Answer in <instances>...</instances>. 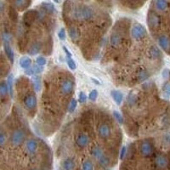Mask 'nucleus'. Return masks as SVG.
I'll return each mask as SVG.
<instances>
[{
  "label": "nucleus",
  "instance_id": "1",
  "mask_svg": "<svg viewBox=\"0 0 170 170\" xmlns=\"http://www.w3.org/2000/svg\"><path fill=\"white\" fill-rule=\"evenodd\" d=\"M74 16L80 21H88L93 17V10L89 7L83 5L75 10Z\"/></svg>",
  "mask_w": 170,
  "mask_h": 170
},
{
  "label": "nucleus",
  "instance_id": "2",
  "mask_svg": "<svg viewBox=\"0 0 170 170\" xmlns=\"http://www.w3.org/2000/svg\"><path fill=\"white\" fill-rule=\"evenodd\" d=\"M91 154L94 158L97 159L101 166L106 167L109 164V158L104 154L103 151L100 147H98V146L94 147V148L92 149Z\"/></svg>",
  "mask_w": 170,
  "mask_h": 170
},
{
  "label": "nucleus",
  "instance_id": "3",
  "mask_svg": "<svg viewBox=\"0 0 170 170\" xmlns=\"http://www.w3.org/2000/svg\"><path fill=\"white\" fill-rule=\"evenodd\" d=\"M131 35L135 40H140L146 35V31L142 25L137 23L131 29Z\"/></svg>",
  "mask_w": 170,
  "mask_h": 170
},
{
  "label": "nucleus",
  "instance_id": "4",
  "mask_svg": "<svg viewBox=\"0 0 170 170\" xmlns=\"http://www.w3.org/2000/svg\"><path fill=\"white\" fill-rule=\"evenodd\" d=\"M140 154L145 158H148L150 156H152L153 153V146L152 143L148 140L143 141L140 145Z\"/></svg>",
  "mask_w": 170,
  "mask_h": 170
},
{
  "label": "nucleus",
  "instance_id": "5",
  "mask_svg": "<svg viewBox=\"0 0 170 170\" xmlns=\"http://www.w3.org/2000/svg\"><path fill=\"white\" fill-rule=\"evenodd\" d=\"M25 140V133L21 129H17V130L14 131V133L11 135L10 140L12 143L13 146H20L21 143L23 142Z\"/></svg>",
  "mask_w": 170,
  "mask_h": 170
},
{
  "label": "nucleus",
  "instance_id": "6",
  "mask_svg": "<svg viewBox=\"0 0 170 170\" xmlns=\"http://www.w3.org/2000/svg\"><path fill=\"white\" fill-rule=\"evenodd\" d=\"M74 88V82L70 79H66L61 82V91L63 94H69L72 92Z\"/></svg>",
  "mask_w": 170,
  "mask_h": 170
},
{
  "label": "nucleus",
  "instance_id": "7",
  "mask_svg": "<svg viewBox=\"0 0 170 170\" xmlns=\"http://www.w3.org/2000/svg\"><path fill=\"white\" fill-rule=\"evenodd\" d=\"M24 105L28 110L34 109L37 106V98L34 94H31L26 96L24 99Z\"/></svg>",
  "mask_w": 170,
  "mask_h": 170
},
{
  "label": "nucleus",
  "instance_id": "8",
  "mask_svg": "<svg viewBox=\"0 0 170 170\" xmlns=\"http://www.w3.org/2000/svg\"><path fill=\"white\" fill-rule=\"evenodd\" d=\"M148 24L151 28H157L160 25V18L156 13L150 12L148 16Z\"/></svg>",
  "mask_w": 170,
  "mask_h": 170
},
{
  "label": "nucleus",
  "instance_id": "9",
  "mask_svg": "<svg viewBox=\"0 0 170 170\" xmlns=\"http://www.w3.org/2000/svg\"><path fill=\"white\" fill-rule=\"evenodd\" d=\"M98 134L100 138L106 139L111 135V128L107 124H101L98 128Z\"/></svg>",
  "mask_w": 170,
  "mask_h": 170
},
{
  "label": "nucleus",
  "instance_id": "10",
  "mask_svg": "<svg viewBox=\"0 0 170 170\" xmlns=\"http://www.w3.org/2000/svg\"><path fill=\"white\" fill-rule=\"evenodd\" d=\"M76 144L78 145V146L81 147V148L86 147L89 144V138H88V135L84 134H79L78 136L77 137Z\"/></svg>",
  "mask_w": 170,
  "mask_h": 170
},
{
  "label": "nucleus",
  "instance_id": "11",
  "mask_svg": "<svg viewBox=\"0 0 170 170\" xmlns=\"http://www.w3.org/2000/svg\"><path fill=\"white\" fill-rule=\"evenodd\" d=\"M158 43H159V45H160L162 49L165 50V51H168V49H169V38L167 36H165V35H162V36L159 37V38H158Z\"/></svg>",
  "mask_w": 170,
  "mask_h": 170
},
{
  "label": "nucleus",
  "instance_id": "12",
  "mask_svg": "<svg viewBox=\"0 0 170 170\" xmlns=\"http://www.w3.org/2000/svg\"><path fill=\"white\" fill-rule=\"evenodd\" d=\"M38 145L37 140H28V142H27V150H28V152H29L30 154H32V155L35 154L37 152V150H38Z\"/></svg>",
  "mask_w": 170,
  "mask_h": 170
},
{
  "label": "nucleus",
  "instance_id": "13",
  "mask_svg": "<svg viewBox=\"0 0 170 170\" xmlns=\"http://www.w3.org/2000/svg\"><path fill=\"white\" fill-rule=\"evenodd\" d=\"M111 95H112V97L117 105H121L122 99H123V95L121 92L118 91V90H112L111 92Z\"/></svg>",
  "mask_w": 170,
  "mask_h": 170
},
{
  "label": "nucleus",
  "instance_id": "14",
  "mask_svg": "<svg viewBox=\"0 0 170 170\" xmlns=\"http://www.w3.org/2000/svg\"><path fill=\"white\" fill-rule=\"evenodd\" d=\"M156 164L158 165V167L160 168H163L167 166L168 164V159L166 157L163 155H158L156 158Z\"/></svg>",
  "mask_w": 170,
  "mask_h": 170
},
{
  "label": "nucleus",
  "instance_id": "15",
  "mask_svg": "<svg viewBox=\"0 0 170 170\" xmlns=\"http://www.w3.org/2000/svg\"><path fill=\"white\" fill-rule=\"evenodd\" d=\"M4 50H5V53H6L7 56L9 59L10 62L13 63L14 60H15V55H14V52H13L11 47L9 46V42H4Z\"/></svg>",
  "mask_w": 170,
  "mask_h": 170
},
{
  "label": "nucleus",
  "instance_id": "16",
  "mask_svg": "<svg viewBox=\"0 0 170 170\" xmlns=\"http://www.w3.org/2000/svg\"><path fill=\"white\" fill-rule=\"evenodd\" d=\"M156 8L160 11H165L168 9V3L167 0H156L155 2Z\"/></svg>",
  "mask_w": 170,
  "mask_h": 170
},
{
  "label": "nucleus",
  "instance_id": "17",
  "mask_svg": "<svg viewBox=\"0 0 170 170\" xmlns=\"http://www.w3.org/2000/svg\"><path fill=\"white\" fill-rule=\"evenodd\" d=\"M75 167V162L72 158H67L63 162L64 170H73Z\"/></svg>",
  "mask_w": 170,
  "mask_h": 170
},
{
  "label": "nucleus",
  "instance_id": "18",
  "mask_svg": "<svg viewBox=\"0 0 170 170\" xmlns=\"http://www.w3.org/2000/svg\"><path fill=\"white\" fill-rule=\"evenodd\" d=\"M31 65H32V60L29 57H22L20 60V66L24 69L30 68Z\"/></svg>",
  "mask_w": 170,
  "mask_h": 170
},
{
  "label": "nucleus",
  "instance_id": "19",
  "mask_svg": "<svg viewBox=\"0 0 170 170\" xmlns=\"http://www.w3.org/2000/svg\"><path fill=\"white\" fill-rule=\"evenodd\" d=\"M8 90H9L8 82L3 81L0 84V95H1V98H4L6 96L7 94H8Z\"/></svg>",
  "mask_w": 170,
  "mask_h": 170
},
{
  "label": "nucleus",
  "instance_id": "20",
  "mask_svg": "<svg viewBox=\"0 0 170 170\" xmlns=\"http://www.w3.org/2000/svg\"><path fill=\"white\" fill-rule=\"evenodd\" d=\"M121 42V38L118 33H113L111 36V44L113 47H118Z\"/></svg>",
  "mask_w": 170,
  "mask_h": 170
},
{
  "label": "nucleus",
  "instance_id": "21",
  "mask_svg": "<svg viewBox=\"0 0 170 170\" xmlns=\"http://www.w3.org/2000/svg\"><path fill=\"white\" fill-rule=\"evenodd\" d=\"M30 0H15V5L19 9H24L29 5Z\"/></svg>",
  "mask_w": 170,
  "mask_h": 170
},
{
  "label": "nucleus",
  "instance_id": "22",
  "mask_svg": "<svg viewBox=\"0 0 170 170\" xmlns=\"http://www.w3.org/2000/svg\"><path fill=\"white\" fill-rule=\"evenodd\" d=\"M41 42H35L33 45L31 47V49H29V54L32 55H34L38 54V52L40 51V49H41Z\"/></svg>",
  "mask_w": 170,
  "mask_h": 170
},
{
  "label": "nucleus",
  "instance_id": "23",
  "mask_svg": "<svg viewBox=\"0 0 170 170\" xmlns=\"http://www.w3.org/2000/svg\"><path fill=\"white\" fill-rule=\"evenodd\" d=\"M41 6H42V8L44 10H45L46 12L48 13H50V14H52V13L55 12V7H54V5L52 4V3H42V4H41Z\"/></svg>",
  "mask_w": 170,
  "mask_h": 170
},
{
  "label": "nucleus",
  "instance_id": "24",
  "mask_svg": "<svg viewBox=\"0 0 170 170\" xmlns=\"http://www.w3.org/2000/svg\"><path fill=\"white\" fill-rule=\"evenodd\" d=\"M69 35H70V38L73 41H76V40L78 39L79 32L75 28H71L69 29Z\"/></svg>",
  "mask_w": 170,
  "mask_h": 170
},
{
  "label": "nucleus",
  "instance_id": "25",
  "mask_svg": "<svg viewBox=\"0 0 170 170\" xmlns=\"http://www.w3.org/2000/svg\"><path fill=\"white\" fill-rule=\"evenodd\" d=\"M150 55L153 59H158V58L160 57L161 53H160V50L157 47H152L151 49H150Z\"/></svg>",
  "mask_w": 170,
  "mask_h": 170
},
{
  "label": "nucleus",
  "instance_id": "26",
  "mask_svg": "<svg viewBox=\"0 0 170 170\" xmlns=\"http://www.w3.org/2000/svg\"><path fill=\"white\" fill-rule=\"evenodd\" d=\"M32 81H33L34 88L36 89V91H40V89H41V78L39 76H34Z\"/></svg>",
  "mask_w": 170,
  "mask_h": 170
},
{
  "label": "nucleus",
  "instance_id": "27",
  "mask_svg": "<svg viewBox=\"0 0 170 170\" xmlns=\"http://www.w3.org/2000/svg\"><path fill=\"white\" fill-rule=\"evenodd\" d=\"M82 170H94V165L92 162L89 160L83 162L82 164Z\"/></svg>",
  "mask_w": 170,
  "mask_h": 170
},
{
  "label": "nucleus",
  "instance_id": "28",
  "mask_svg": "<svg viewBox=\"0 0 170 170\" xmlns=\"http://www.w3.org/2000/svg\"><path fill=\"white\" fill-rule=\"evenodd\" d=\"M149 77H150V74H149L148 72L146 70L141 71V72H140L139 74H138V78H139L140 81H145V80H146V79L148 78Z\"/></svg>",
  "mask_w": 170,
  "mask_h": 170
},
{
  "label": "nucleus",
  "instance_id": "29",
  "mask_svg": "<svg viewBox=\"0 0 170 170\" xmlns=\"http://www.w3.org/2000/svg\"><path fill=\"white\" fill-rule=\"evenodd\" d=\"M67 65H68V67H69V68H70L71 70H76L77 65H76V63H75V61L72 60V58L67 56Z\"/></svg>",
  "mask_w": 170,
  "mask_h": 170
},
{
  "label": "nucleus",
  "instance_id": "30",
  "mask_svg": "<svg viewBox=\"0 0 170 170\" xmlns=\"http://www.w3.org/2000/svg\"><path fill=\"white\" fill-rule=\"evenodd\" d=\"M77 105H78V101H77L76 99H72L70 106H69V107H68V111H69V112L72 113L73 112L76 110Z\"/></svg>",
  "mask_w": 170,
  "mask_h": 170
},
{
  "label": "nucleus",
  "instance_id": "31",
  "mask_svg": "<svg viewBox=\"0 0 170 170\" xmlns=\"http://www.w3.org/2000/svg\"><path fill=\"white\" fill-rule=\"evenodd\" d=\"M113 116H114V118L120 124H122L123 122H124V120H123V118H122V116L121 115V113L118 112V111H115L114 112H113Z\"/></svg>",
  "mask_w": 170,
  "mask_h": 170
},
{
  "label": "nucleus",
  "instance_id": "32",
  "mask_svg": "<svg viewBox=\"0 0 170 170\" xmlns=\"http://www.w3.org/2000/svg\"><path fill=\"white\" fill-rule=\"evenodd\" d=\"M8 85H9V94L10 96H13V75H9L7 80Z\"/></svg>",
  "mask_w": 170,
  "mask_h": 170
},
{
  "label": "nucleus",
  "instance_id": "33",
  "mask_svg": "<svg viewBox=\"0 0 170 170\" xmlns=\"http://www.w3.org/2000/svg\"><path fill=\"white\" fill-rule=\"evenodd\" d=\"M98 97V91L96 89H93L89 94H88V99L92 101H94V100H96Z\"/></svg>",
  "mask_w": 170,
  "mask_h": 170
},
{
  "label": "nucleus",
  "instance_id": "34",
  "mask_svg": "<svg viewBox=\"0 0 170 170\" xmlns=\"http://www.w3.org/2000/svg\"><path fill=\"white\" fill-rule=\"evenodd\" d=\"M32 69H33L35 74H38V73H41L43 71V67L42 66H39V65L37 64V65L32 66Z\"/></svg>",
  "mask_w": 170,
  "mask_h": 170
},
{
  "label": "nucleus",
  "instance_id": "35",
  "mask_svg": "<svg viewBox=\"0 0 170 170\" xmlns=\"http://www.w3.org/2000/svg\"><path fill=\"white\" fill-rule=\"evenodd\" d=\"M78 100L80 103H85L87 100V95L85 94L84 92H80L78 95Z\"/></svg>",
  "mask_w": 170,
  "mask_h": 170
},
{
  "label": "nucleus",
  "instance_id": "36",
  "mask_svg": "<svg viewBox=\"0 0 170 170\" xmlns=\"http://www.w3.org/2000/svg\"><path fill=\"white\" fill-rule=\"evenodd\" d=\"M46 59L44 57H42V56H39V57L37 58V64L38 65H39V66H44L46 64Z\"/></svg>",
  "mask_w": 170,
  "mask_h": 170
},
{
  "label": "nucleus",
  "instance_id": "37",
  "mask_svg": "<svg viewBox=\"0 0 170 170\" xmlns=\"http://www.w3.org/2000/svg\"><path fill=\"white\" fill-rule=\"evenodd\" d=\"M58 37H59V38L62 41L66 39V32H65V29L64 28H61L60 32H59V33H58Z\"/></svg>",
  "mask_w": 170,
  "mask_h": 170
},
{
  "label": "nucleus",
  "instance_id": "38",
  "mask_svg": "<svg viewBox=\"0 0 170 170\" xmlns=\"http://www.w3.org/2000/svg\"><path fill=\"white\" fill-rule=\"evenodd\" d=\"M126 152H127L126 146H122V148L121 149V152H120V159H121V160H122V159L125 158V156H126Z\"/></svg>",
  "mask_w": 170,
  "mask_h": 170
},
{
  "label": "nucleus",
  "instance_id": "39",
  "mask_svg": "<svg viewBox=\"0 0 170 170\" xmlns=\"http://www.w3.org/2000/svg\"><path fill=\"white\" fill-rule=\"evenodd\" d=\"M4 143H5V136H4V134L3 133H1L0 134V146L3 147Z\"/></svg>",
  "mask_w": 170,
  "mask_h": 170
},
{
  "label": "nucleus",
  "instance_id": "40",
  "mask_svg": "<svg viewBox=\"0 0 170 170\" xmlns=\"http://www.w3.org/2000/svg\"><path fill=\"white\" fill-rule=\"evenodd\" d=\"M163 89H164V92H165L166 94H168V95H170V82H168V83H166V84H165Z\"/></svg>",
  "mask_w": 170,
  "mask_h": 170
},
{
  "label": "nucleus",
  "instance_id": "41",
  "mask_svg": "<svg viewBox=\"0 0 170 170\" xmlns=\"http://www.w3.org/2000/svg\"><path fill=\"white\" fill-rule=\"evenodd\" d=\"M25 73H26L27 75H28V76H32V75L35 74V73H34L33 69H32V67H30V68H28V69H26Z\"/></svg>",
  "mask_w": 170,
  "mask_h": 170
},
{
  "label": "nucleus",
  "instance_id": "42",
  "mask_svg": "<svg viewBox=\"0 0 170 170\" xmlns=\"http://www.w3.org/2000/svg\"><path fill=\"white\" fill-rule=\"evenodd\" d=\"M169 75H170V72L168 70H164L163 72H162V77H163V78L165 79H168V78H169Z\"/></svg>",
  "mask_w": 170,
  "mask_h": 170
},
{
  "label": "nucleus",
  "instance_id": "43",
  "mask_svg": "<svg viewBox=\"0 0 170 170\" xmlns=\"http://www.w3.org/2000/svg\"><path fill=\"white\" fill-rule=\"evenodd\" d=\"M63 49H64V51H65V53H66L67 56H68V57H72V53H71V52L69 51L66 47H63Z\"/></svg>",
  "mask_w": 170,
  "mask_h": 170
},
{
  "label": "nucleus",
  "instance_id": "44",
  "mask_svg": "<svg viewBox=\"0 0 170 170\" xmlns=\"http://www.w3.org/2000/svg\"><path fill=\"white\" fill-rule=\"evenodd\" d=\"M91 80L94 82H95V83H97V84H100V82H99V81H97V80H95V79H94V78H91Z\"/></svg>",
  "mask_w": 170,
  "mask_h": 170
},
{
  "label": "nucleus",
  "instance_id": "45",
  "mask_svg": "<svg viewBox=\"0 0 170 170\" xmlns=\"http://www.w3.org/2000/svg\"><path fill=\"white\" fill-rule=\"evenodd\" d=\"M55 3H60V0H53Z\"/></svg>",
  "mask_w": 170,
  "mask_h": 170
},
{
  "label": "nucleus",
  "instance_id": "46",
  "mask_svg": "<svg viewBox=\"0 0 170 170\" xmlns=\"http://www.w3.org/2000/svg\"><path fill=\"white\" fill-rule=\"evenodd\" d=\"M31 170H38V169H31Z\"/></svg>",
  "mask_w": 170,
  "mask_h": 170
}]
</instances>
